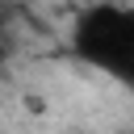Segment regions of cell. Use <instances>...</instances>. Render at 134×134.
<instances>
[{
  "label": "cell",
  "mask_w": 134,
  "mask_h": 134,
  "mask_svg": "<svg viewBox=\"0 0 134 134\" xmlns=\"http://www.w3.org/2000/svg\"><path fill=\"white\" fill-rule=\"evenodd\" d=\"M67 50L75 63L134 92V4H117V0L84 4L71 21Z\"/></svg>",
  "instance_id": "obj_1"
},
{
  "label": "cell",
  "mask_w": 134,
  "mask_h": 134,
  "mask_svg": "<svg viewBox=\"0 0 134 134\" xmlns=\"http://www.w3.org/2000/svg\"><path fill=\"white\" fill-rule=\"evenodd\" d=\"M13 59V34L4 29V21H0V71H4V63Z\"/></svg>",
  "instance_id": "obj_2"
},
{
  "label": "cell",
  "mask_w": 134,
  "mask_h": 134,
  "mask_svg": "<svg viewBox=\"0 0 134 134\" xmlns=\"http://www.w3.org/2000/svg\"><path fill=\"white\" fill-rule=\"evenodd\" d=\"M0 21H4V0H0Z\"/></svg>",
  "instance_id": "obj_3"
}]
</instances>
